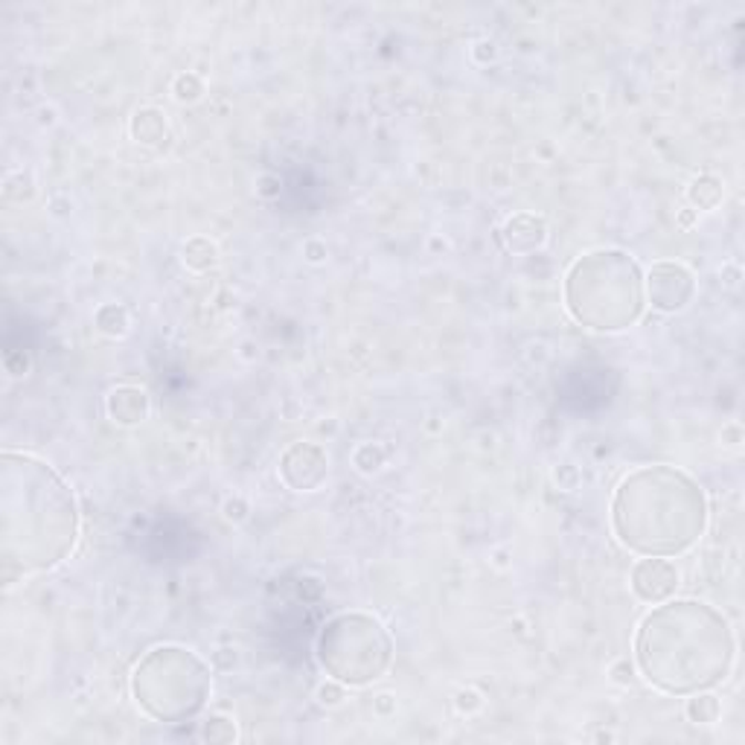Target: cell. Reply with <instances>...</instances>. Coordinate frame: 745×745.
<instances>
[{
    "instance_id": "obj_1",
    "label": "cell",
    "mask_w": 745,
    "mask_h": 745,
    "mask_svg": "<svg viewBox=\"0 0 745 745\" xmlns=\"http://www.w3.org/2000/svg\"><path fill=\"white\" fill-rule=\"evenodd\" d=\"M0 513L7 577L59 565L80 533L73 492L53 469L30 454H3Z\"/></svg>"
},
{
    "instance_id": "obj_2",
    "label": "cell",
    "mask_w": 745,
    "mask_h": 745,
    "mask_svg": "<svg viewBox=\"0 0 745 745\" xmlns=\"http://www.w3.org/2000/svg\"><path fill=\"white\" fill-rule=\"evenodd\" d=\"M734 661L728 620L705 602H670L647 615L638 632V664L667 693H699L720 684Z\"/></svg>"
},
{
    "instance_id": "obj_3",
    "label": "cell",
    "mask_w": 745,
    "mask_h": 745,
    "mask_svg": "<svg viewBox=\"0 0 745 745\" xmlns=\"http://www.w3.org/2000/svg\"><path fill=\"white\" fill-rule=\"evenodd\" d=\"M705 518L702 486L679 469H638L615 495V531L638 554H682L702 536Z\"/></svg>"
},
{
    "instance_id": "obj_4",
    "label": "cell",
    "mask_w": 745,
    "mask_h": 745,
    "mask_svg": "<svg viewBox=\"0 0 745 745\" xmlns=\"http://www.w3.org/2000/svg\"><path fill=\"white\" fill-rule=\"evenodd\" d=\"M568 309L591 329H627L643 309L641 271L623 251H595L568 274Z\"/></svg>"
},
{
    "instance_id": "obj_5",
    "label": "cell",
    "mask_w": 745,
    "mask_h": 745,
    "mask_svg": "<svg viewBox=\"0 0 745 745\" xmlns=\"http://www.w3.org/2000/svg\"><path fill=\"white\" fill-rule=\"evenodd\" d=\"M137 705L158 722L192 720L210 696V670L181 647L151 650L132 679Z\"/></svg>"
},
{
    "instance_id": "obj_6",
    "label": "cell",
    "mask_w": 745,
    "mask_h": 745,
    "mask_svg": "<svg viewBox=\"0 0 745 745\" xmlns=\"http://www.w3.org/2000/svg\"><path fill=\"white\" fill-rule=\"evenodd\" d=\"M317 659L338 682L370 684L390 667L394 643L379 620L367 615H342L329 620L317 638Z\"/></svg>"
},
{
    "instance_id": "obj_7",
    "label": "cell",
    "mask_w": 745,
    "mask_h": 745,
    "mask_svg": "<svg viewBox=\"0 0 745 745\" xmlns=\"http://www.w3.org/2000/svg\"><path fill=\"white\" fill-rule=\"evenodd\" d=\"M647 286H650V301L655 309L675 312L682 309L693 294V274L675 262H659L652 265Z\"/></svg>"
},
{
    "instance_id": "obj_8",
    "label": "cell",
    "mask_w": 745,
    "mask_h": 745,
    "mask_svg": "<svg viewBox=\"0 0 745 745\" xmlns=\"http://www.w3.org/2000/svg\"><path fill=\"white\" fill-rule=\"evenodd\" d=\"M632 588L641 600L661 602L679 588V571H675V565L667 563V559L647 556V559H641V563L634 565Z\"/></svg>"
},
{
    "instance_id": "obj_9",
    "label": "cell",
    "mask_w": 745,
    "mask_h": 745,
    "mask_svg": "<svg viewBox=\"0 0 745 745\" xmlns=\"http://www.w3.org/2000/svg\"><path fill=\"white\" fill-rule=\"evenodd\" d=\"M547 239V228L542 219L527 213L513 216L507 224H504V242L513 254H531L536 248L545 245Z\"/></svg>"
},
{
    "instance_id": "obj_10",
    "label": "cell",
    "mask_w": 745,
    "mask_h": 745,
    "mask_svg": "<svg viewBox=\"0 0 745 745\" xmlns=\"http://www.w3.org/2000/svg\"><path fill=\"white\" fill-rule=\"evenodd\" d=\"M108 413L119 426H135L149 413V397L140 388H117L108 397Z\"/></svg>"
},
{
    "instance_id": "obj_11",
    "label": "cell",
    "mask_w": 745,
    "mask_h": 745,
    "mask_svg": "<svg viewBox=\"0 0 745 745\" xmlns=\"http://www.w3.org/2000/svg\"><path fill=\"white\" fill-rule=\"evenodd\" d=\"M132 135H135L137 144L160 146L169 135L167 117L155 112V108H144V112H137L135 119H132Z\"/></svg>"
},
{
    "instance_id": "obj_12",
    "label": "cell",
    "mask_w": 745,
    "mask_h": 745,
    "mask_svg": "<svg viewBox=\"0 0 745 745\" xmlns=\"http://www.w3.org/2000/svg\"><path fill=\"white\" fill-rule=\"evenodd\" d=\"M688 199L690 204L699 207V210H711V207H716L722 201V183L716 181V178H711V175H705V178L693 181Z\"/></svg>"
},
{
    "instance_id": "obj_13",
    "label": "cell",
    "mask_w": 745,
    "mask_h": 745,
    "mask_svg": "<svg viewBox=\"0 0 745 745\" xmlns=\"http://www.w3.org/2000/svg\"><path fill=\"white\" fill-rule=\"evenodd\" d=\"M183 262L196 271L210 269L216 262V245L213 242H207V239H190L187 245H183Z\"/></svg>"
},
{
    "instance_id": "obj_14",
    "label": "cell",
    "mask_w": 745,
    "mask_h": 745,
    "mask_svg": "<svg viewBox=\"0 0 745 745\" xmlns=\"http://www.w3.org/2000/svg\"><path fill=\"white\" fill-rule=\"evenodd\" d=\"M688 716L693 722H702V725H711V722L720 720V702L714 696H696L688 702Z\"/></svg>"
},
{
    "instance_id": "obj_15",
    "label": "cell",
    "mask_w": 745,
    "mask_h": 745,
    "mask_svg": "<svg viewBox=\"0 0 745 745\" xmlns=\"http://www.w3.org/2000/svg\"><path fill=\"white\" fill-rule=\"evenodd\" d=\"M199 91H201V85L196 76H181V80L175 82V96H178V99H196Z\"/></svg>"
},
{
    "instance_id": "obj_16",
    "label": "cell",
    "mask_w": 745,
    "mask_h": 745,
    "mask_svg": "<svg viewBox=\"0 0 745 745\" xmlns=\"http://www.w3.org/2000/svg\"><path fill=\"white\" fill-rule=\"evenodd\" d=\"M317 696H321V702H324V705H338L344 693H342V688H333V684H329V688L317 690Z\"/></svg>"
}]
</instances>
